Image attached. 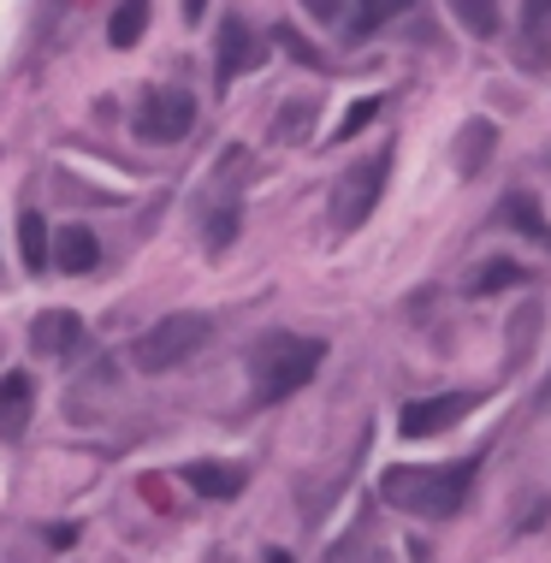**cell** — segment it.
I'll list each match as a JSON object with an SVG mask.
<instances>
[{"label": "cell", "instance_id": "cell-19", "mask_svg": "<svg viewBox=\"0 0 551 563\" xmlns=\"http://www.w3.org/2000/svg\"><path fill=\"white\" fill-rule=\"evenodd\" d=\"M380 107H386L380 95H361V101H351V113L338 119V131H332V142H351L356 131H368V125L380 119Z\"/></svg>", "mask_w": 551, "mask_h": 563}, {"label": "cell", "instance_id": "cell-28", "mask_svg": "<svg viewBox=\"0 0 551 563\" xmlns=\"http://www.w3.org/2000/svg\"><path fill=\"white\" fill-rule=\"evenodd\" d=\"M533 410H551V374H546V386H540V398H533Z\"/></svg>", "mask_w": 551, "mask_h": 563}, {"label": "cell", "instance_id": "cell-23", "mask_svg": "<svg viewBox=\"0 0 551 563\" xmlns=\"http://www.w3.org/2000/svg\"><path fill=\"white\" fill-rule=\"evenodd\" d=\"M238 238V202H220V214L208 220V250H226Z\"/></svg>", "mask_w": 551, "mask_h": 563}, {"label": "cell", "instance_id": "cell-13", "mask_svg": "<svg viewBox=\"0 0 551 563\" xmlns=\"http://www.w3.org/2000/svg\"><path fill=\"white\" fill-rule=\"evenodd\" d=\"M492 149H498V125H492V119H469L457 131V172H462V179H474V172L492 161Z\"/></svg>", "mask_w": 551, "mask_h": 563}, {"label": "cell", "instance_id": "cell-9", "mask_svg": "<svg viewBox=\"0 0 551 563\" xmlns=\"http://www.w3.org/2000/svg\"><path fill=\"white\" fill-rule=\"evenodd\" d=\"M498 226H510L516 238L551 250V220H546V208H540V196H533V191H510V196H504L498 202Z\"/></svg>", "mask_w": 551, "mask_h": 563}, {"label": "cell", "instance_id": "cell-1", "mask_svg": "<svg viewBox=\"0 0 551 563\" xmlns=\"http://www.w3.org/2000/svg\"><path fill=\"white\" fill-rule=\"evenodd\" d=\"M481 457H457V463H398L380 474V498L391 504V510L403 516H422V522H445V516H457L462 504H469L474 493V474H481Z\"/></svg>", "mask_w": 551, "mask_h": 563}, {"label": "cell", "instance_id": "cell-6", "mask_svg": "<svg viewBox=\"0 0 551 563\" xmlns=\"http://www.w3.org/2000/svg\"><path fill=\"white\" fill-rule=\"evenodd\" d=\"M481 398L486 392H433V398H415V403H403V410H398V433H403V439H433V433L457 427Z\"/></svg>", "mask_w": 551, "mask_h": 563}, {"label": "cell", "instance_id": "cell-30", "mask_svg": "<svg viewBox=\"0 0 551 563\" xmlns=\"http://www.w3.org/2000/svg\"><path fill=\"white\" fill-rule=\"evenodd\" d=\"M208 563H238V558H231V552H214V558H208Z\"/></svg>", "mask_w": 551, "mask_h": 563}, {"label": "cell", "instance_id": "cell-29", "mask_svg": "<svg viewBox=\"0 0 551 563\" xmlns=\"http://www.w3.org/2000/svg\"><path fill=\"white\" fill-rule=\"evenodd\" d=\"M267 563H291V552H267Z\"/></svg>", "mask_w": 551, "mask_h": 563}, {"label": "cell", "instance_id": "cell-22", "mask_svg": "<svg viewBox=\"0 0 551 563\" xmlns=\"http://www.w3.org/2000/svg\"><path fill=\"white\" fill-rule=\"evenodd\" d=\"M309 119H314V101H285L279 142H297V137H309Z\"/></svg>", "mask_w": 551, "mask_h": 563}, {"label": "cell", "instance_id": "cell-21", "mask_svg": "<svg viewBox=\"0 0 551 563\" xmlns=\"http://www.w3.org/2000/svg\"><path fill=\"white\" fill-rule=\"evenodd\" d=\"M533 332H540V309H533V302H521V321H510V356H516V363L533 351Z\"/></svg>", "mask_w": 551, "mask_h": 563}, {"label": "cell", "instance_id": "cell-18", "mask_svg": "<svg viewBox=\"0 0 551 563\" xmlns=\"http://www.w3.org/2000/svg\"><path fill=\"white\" fill-rule=\"evenodd\" d=\"M451 12H457V24L469 36H498V0H451Z\"/></svg>", "mask_w": 551, "mask_h": 563}, {"label": "cell", "instance_id": "cell-10", "mask_svg": "<svg viewBox=\"0 0 551 563\" xmlns=\"http://www.w3.org/2000/svg\"><path fill=\"white\" fill-rule=\"evenodd\" d=\"M31 410H36V380L24 368H12V374H0V439H19L24 422H31Z\"/></svg>", "mask_w": 551, "mask_h": 563}, {"label": "cell", "instance_id": "cell-25", "mask_svg": "<svg viewBox=\"0 0 551 563\" xmlns=\"http://www.w3.org/2000/svg\"><path fill=\"white\" fill-rule=\"evenodd\" d=\"M302 12L314 24H344V0H302Z\"/></svg>", "mask_w": 551, "mask_h": 563}, {"label": "cell", "instance_id": "cell-14", "mask_svg": "<svg viewBox=\"0 0 551 563\" xmlns=\"http://www.w3.org/2000/svg\"><path fill=\"white\" fill-rule=\"evenodd\" d=\"M48 243H54L48 220H42L36 208H24V214H19V262H24V273H48V267H54Z\"/></svg>", "mask_w": 551, "mask_h": 563}, {"label": "cell", "instance_id": "cell-17", "mask_svg": "<svg viewBox=\"0 0 551 563\" xmlns=\"http://www.w3.org/2000/svg\"><path fill=\"white\" fill-rule=\"evenodd\" d=\"M528 285V267L521 262H481L469 273V297H492V291H516Z\"/></svg>", "mask_w": 551, "mask_h": 563}, {"label": "cell", "instance_id": "cell-4", "mask_svg": "<svg viewBox=\"0 0 551 563\" xmlns=\"http://www.w3.org/2000/svg\"><path fill=\"white\" fill-rule=\"evenodd\" d=\"M391 154H398V149H374V154H361V161L338 179V191H332V232H361V226H368L374 202L386 196Z\"/></svg>", "mask_w": 551, "mask_h": 563}, {"label": "cell", "instance_id": "cell-5", "mask_svg": "<svg viewBox=\"0 0 551 563\" xmlns=\"http://www.w3.org/2000/svg\"><path fill=\"white\" fill-rule=\"evenodd\" d=\"M196 125V101L184 90H154L149 101L137 107V119H130V131L142 142H184Z\"/></svg>", "mask_w": 551, "mask_h": 563}, {"label": "cell", "instance_id": "cell-11", "mask_svg": "<svg viewBox=\"0 0 551 563\" xmlns=\"http://www.w3.org/2000/svg\"><path fill=\"white\" fill-rule=\"evenodd\" d=\"M184 481L196 486L202 498H238L243 486H250V469L243 463H184Z\"/></svg>", "mask_w": 551, "mask_h": 563}, {"label": "cell", "instance_id": "cell-2", "mask_svg": "<svg viewBox=\"0 0 551 563\" xmlns=\"http://www.w3.org/2000/svg\"><path fill=\"white\" fill-rule=\"evenodd\" d=\"M326 338H302V332H267L250 351V398L255 403H285L291 392L321 374Z\"/></svg>", "mask_w": 551, "mask_h": 563}, {"label": "cell", "instance_id": "cell-31", "mask_svg": "<svg viewBox=\"0 0 551 563\" xmlns=\"http://www.w3.org/2000/svg\"><path fill=\"white\" fill-rule=\"evenodd\" d=\"M546 166H551V154H546Z\"/></svg>", "mask_w": 551, "mask_h": 563}, {"label": "cell", "instance_id": "cell-15", "mask_svg": "<svg viewBox=\"0 0 551 563\" xmlns=\"http://www.w3.org/2000/svg\"><path fill=\"white\" fill-rule=\"evenodd\" d=\"M142 31H149V0H113V19H107L113 48H137Z\"/></svg>", "mask_w": 551, "mask_h": 563}, {"label": "cell", "instance_id": "cell-24", "mask_svg": "<svg viewBox=\"0 0 551 563\" xmlns=\"http://www.w3.org/2000/svg\"><path fill=\"white\" fill-rule=\"evenodd\" d=\"M521 24H528V36H540L551 24V0H521Z\"/></svg>", "mask_w": 551, "mask_h": 563}, {"label": "cell", "instance_id": "cell-12", "mask_svg": "<svg viewBox=\"0 0 551 563\" xmlns=\"http://www.w3.org/2000/svg\"><path fill=\"white\" fill-rule=\"evenodd\" d=\"M48 255H54V267H66V273H90L101 262V238L90 226H66V232H54Z\"/></svg>", "mask_w": 551, "mask_h": 563}, {"label": "cell", "instance_id": "cell-7", "mask_svg": "<svg viewBox=\"0 0 551 563\" xmlns=\"http://www.w3.org/2000/svg\"><path fill=\"white\" fill-rule=\"evenodd\" d=\"M261 60H267L261 36L238 19V12H226V19H220V36H214V78H220V90H226V83H238L243 71H255Z\"/></svg>", "mask_w": 551, "mask_h": 563}, {"label": "cell", "instance_id": "cell-20", "mask_svg": "<svg viewBox=\"0 0 551 563\" xmlns=\"http://www.w3.org/2000/svg\"><path fill=\"white\" fill-rule=\"evenodd\" d=\"M273 42H279V48L291 54L297 66H309V71H321V66H326V60H321V48H314V42H302L291 24H279V31H273Z\"/></svg>", "mask_w": 551, "mask_h": 563}, {"label": "cell", "instance_id": "cell-8", "mask_svg": "<svg viewBox=\"0 0 551 563\" xmlns=\"http://www.w3.org/2000/svg\"><path fill=\"white\" fill-rule=\"evenodd\" d=\"M31 344H36L42 356H83L90 332H83V314H71V309H42L36 326H31Z\"/></svg>", "mask_w": 551, "mask_h": 563}, {"label": "cell", "instance_id": "cell-27", "mask_svg": "<svg viewBox=\"0 0 551 563\" xmlns=\"http://www.w3.org/2000/svg\"><path fill=\"white\" fill-rule=\"evenodd\" d=\"M208 19V0H184V24H202Z\"/></svg>", "mask_w": 551, "mask_h": 563}, {"label": "cell", "instance_id": "cell-26", "mask_svg": "<svg viewBox=\"0 0 551 563\" xmlns=\"http://www.w3.org/2000/svg\"><path fill=\"white\" fill-rule=\"evenodd\" d=\"M48 545H60V552H71V545H78V528H71V522H54V528H48Z\"/></svg>", "mask_w": 551, "mask_h": 563}, {"label": "cell", "instance_id": "cell-3", "mask_svg": "<svg viewBox=\"0 0 551 563\" xmlns=\"http://www.w3.org/2000/svg\"><path fill=\"white\" fill-rule=\"evenodd\" d=\"M208 338H214V321H208V314L179 309V314H161L149 332H137V344H130V363H137L142 374H167V368L191 363V356H196Z\"/></svg>", "mask_w": 551, "mask_h": 563}, {"label": "cell", "instance_id": "cell-16", "mask_svg": "<svg viewBox=\"0 0 551 563\" xmlns=\"http://www.w3.org/2000/svg\"><path fill=\"white\" fill-rule=\"evenodd\" d=\"M415 12V0H356V19H351V42H368L374 31H386L391 19Z\"/></svg>", "mask_w": 551, "mask_h": 563}]
</instances>
